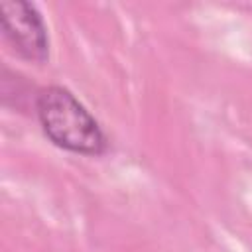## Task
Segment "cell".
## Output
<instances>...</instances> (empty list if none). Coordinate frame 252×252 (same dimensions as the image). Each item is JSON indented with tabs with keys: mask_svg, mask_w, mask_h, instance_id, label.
Masks as SVG:
<instances>
[{
	"mask_svg": "<svg viewBox=\"0 0 252 252\" xmlns=\"http://www.w3.org/2000/svg\"><path fill=\"white\" fill-rule=\"evenodd\" d=\"M0 26L6 41L14 51L33 63H43L49 57V37L45 22L35 4L26 0L0 2Z\"/></svg>",
	"mask_w": 252,
	"mask_h": 252,
	"instance_id": "7a4b0ae2",
	"label": "cell"
},
{
	"mask_svg": "<svg viewBox=\"0 0 252 252\" xmlns=\"http://www.w3.org/2000/svg\"><path fill=\"white\" fill-rule=\"evenodd\" d=\"M35 114L45 136L67 152L102 156L108 150V138L96 118L65 87L41 89L35 96Z\"/></svg>",
	"mask_w": 252,
	"mask_h": 252,
	"instance_id": "6da1fadb",
	"label": "cell"
}]
</instances>
